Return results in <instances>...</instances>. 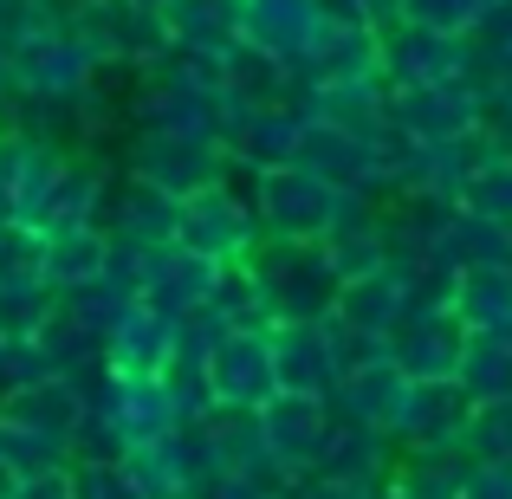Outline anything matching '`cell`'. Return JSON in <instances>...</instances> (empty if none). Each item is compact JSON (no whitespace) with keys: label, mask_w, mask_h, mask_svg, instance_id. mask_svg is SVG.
<instances>
[{"label":"cell","mask_w":512,"mask_h":499,"mask_svg":"<svg viewBox=\"0 0 512 499\" xmlns=\"http://www.w3.org/2000/svg\"><path fill=\"white\" fill-rule=\"evenodd\" d=\"M461 499H512V467L506 461H474L461 480Z\"/></svg>","instance_id":"cell-27"},{"label":"cell","mask_w":512,"mask_h":499,"mask_svg":"<svg viewBox=\"0 0 512 499\" xmlns=\"http://www.w3.org/2000/svg\"><path fill=\"white\" fill-rule=\"evenodd\" d=\"M454 318L467 337H512V266H474L454 286Z\"/></svg>","instance_id":"cell-16"},{"label":"cell","mask_w":512,"mask_h":499,"mask_svg":"<svg viewBox=\"0 0 512 499\" xmlns=\"http://www.w3.org/2000/svg\"><path fill=\"white\" fill-rule=\"evenodd\" d=\"M175 344H182V318L156 312L150 299H130L124 318L111 325V344H104V363L130 376H169Z\"/></svg>","instance_id":"cell-10"},{"label":"cell","mask_w":512,"mask_h":499,"mask_svg":"<svg viewBox=\"0 0 512 499\" xmlns=\"http://www.w3.org/2000/svg\"><path fill=\"white\" fill-rule=\"evenodd\" d=\"M487 143L512 156V104H500V111H487Z\"/></svg>","instance_id":"cell-30"},{"label":"cell","mask_w":512,"mask_h":499,"mask_svg":"<svg viewBox=\"0 0 512 499\" xmlns=\"http://www.w3.org/2000/svg\"><path fill=\"white\" fill-rule=\"evenodd\" d=\"M52 318H59V292H52L46 279H33V286H0V337H7V344L46 337Z\"/></svg>","instance_id":"cell-20"},{"label":"cell","mask_w":512,"mask_h":499,"mask_svg":"<svg viewBox=\"0 0 512 499\" xmlns=\"http://www.w3.org/2000/svg\"><path fill=\"white\" fill-rule=\"evenodd\" d=\"M0 357H7V337H0Z\"/></svg>","instance_id":"cell-32"},{"label":"cell","mask_w":512,"mask_h":499,"mask_svg":"<svg viewBox=\"0 0 512 499\" xmlns=\"http://www.w3.org/2000/svg\"><path fill=\"white\" fill-rule=\"evenodd\" d=\"M13 499H72V467H65V474H46V480H20Z\"/></svg>","instance_id":"cell-29"},{"label":"cell","mask_w":512,"mask_h":499,"mask_svg":"<svg viewBox=\"0 0 512 499\" xmlns=\"http://www.w3.org/2000/svg\"><path fill=\"white\" fill-rule=\"evenodd\" d=\"M201 312H208L227 337H234V331H273L279 325L273 299H266L260 273H253L247 260H240V266H221V279H214V292H208V305H201Z\"/></svg>","instance_id":"cell-18"},{"label":"cell","mask_w":512,"mask_h":499,"mask_svg":"<svg viewBox=\"0 0 512 499\" xmlns=\"http://www.w3.org/2000/svg\"><path fill=\"white\" fill-rule=\"evenodd\" d=\"M461 208L512 234V156L506 150L487 143V156L474 163V175H467V188H461Z\"/></svg>","instance_id":"cell-19"},{"label":"cell","mask_w":512,"mask_h":499,"mask_svg":"<svg viewBox=\"0 0 512 499\" xmlns=\"http://www.w3.org/2000/svg\"><path fill=\"white\" fill-rule=\"evenodd\" d=\"M266 337H273L279 389H286V396H325L331 402V389L344 383V370H338V350H331V337H325V318H318V325H273Z\"/></svg>","instance_id":"cell-11"},{"label":"cell","mask_w":512,"mask_h":499,"mask_svg":"<svg viewBox=\"0 0 512 499\" xmlns=\"http://www.w3.org/2000/svg\"><path fill=\"white\" fill-rule=\"evenodd\" d=\"M467 344L474 337L454 318V305H415L396 325V337H389V357L402 363L409 383H454L461 363H467Z\"/></svg>","instance_id":"cell-5"},{"label":"cell","mask_w":512,"mask_h":499,"mask_svg":"<svg viewBox=\"0 0 512 499\" xmlns=\"http://www.w3.org/2000/svg\"><path fill=\"white\" fill-rule=\"evenodd\" d=\"M111 240H130V247H175V227H182V201L156 195L150 182H124L111 201Z\"/></svg>","instance_id":"cell-15"},{"label":"cell","mask_w":512,"mask_h":499,"mask_svg":"<svg viewBox=\"0 0 512 499\" xmlns=\"http://www.w3.org/2000/svg\"><path fill=\"white\" fill-rule=\"evenodd\" d=\"M396 461H402V448H396L389 435L357 428V422H331L325 454H318V474H331V480H363V487H389Z\"/></svg>","instance_id":"cell-14"},{"label":"cell","mask_w":512,"mask_h":499,"mask_svg":"<svg viewBox=\"0 0 512 499\" xmlns=\"http://www.w3.org/2000/svg\"><path fill=\"white\" fill-rule=\"evenodd\" d=\"M0 428H20V435H46V441H65L78 448L91 428V389L78 376H52V383H33V389H7L0 396Z\"/></svg>","instance_id":"cell-8"},{"label":"cell","mask_w":512,"mask_h":499,"mask_svg":"<svg viewBox=\"0 0 512 499\" xmlns=\"http://www.w3.org/2000/svg\"><path fill=\"white\" fill-rule=\"evenodd\" d=\"M331 422H338V415H331L325 396H286V389H279V396L260 409L266 467H273L286 487H299L305 474H318V454H325Z\"/></svg>","instance_id":"cell-4"},{"label":"cell","mask_w":512,"mask_h":499,"mask_svg":"<svg viewBox=\"0 0 512 499\" xmlns=\"http://www.w3.org/2000/svg\"><path fill=\"white\" fill-rule=\"evenodd\" d=\"M467 428H474V396L461 383H415L396 422L402 454H467Z\"/></svg>","instance_id":"cell-6"},{"label":"cell","mask_w":512,"mask_h":499,"mask_svg":"<svg viewBox=\"0 0 512 499\" xmlns=\"http://www.w3.org/2000/svg\"><path fill=\"white\" fill-rule=\"evenodd\" d=\"M286 499H383V487H363V480H331V474H305Z\"/></svg>","instance_id":"cell-28"},{"label":"cell","mask_w":512,"mask_h":499,"mask_svg":"<svg viewBox=\"0 0 512 499\" xmlns=\"http://www.w3.org/2000/svg\"><path fill=\"white\" fill-rule=\"evenodd\" d=\"M214 279H221L214 260H201V253H188V247H156L150 253V279H143V299H150L156 312H169V318H195L201 305H208Z\"/></svg>","instance_id":"cell-13"},{"label":"cell","mask_w":512,"mask_h":499,"mask_svg":"<svg viewBox=\"0 0 512 499\" xmlns=\"http://www.w3.org/2000/svg\"><path fill=\"white\" fill-rule=\"evenodd\" d=\"M292 487L279 474H208L195 499H286Z\"/></svg>","instance_id":"cell-26"},{"label":"cell","mask_w":512,"mask_h":499,"mask_svg":"<svg viewBox=\"0 0 512 499\" xmlns=\"http://www.w3.org/2000/svg\"><path fill=\"white\" fill-rule=\"evenodd\" d=\"M318 253H325L338 292L344 286H363V279H376V273H389V266H396V227H389L383 214L363 208V214H350L338 234L318 240Z\"/></svg>","instance_id":"cell-12"},{"label":"cell","mask_w":512,"mask_h":499,"mask_svg":"<svg viewBox=\"0 0 512 499\" xmlns=\"http://www.w3.org/2000/svg\"><path fill=\"white\" fill-rule=\"evenodd\" d=\"M33 156H39V137H26V130H0V221H20Z\"/></svg>","instance_id":"cell-23"},{"label":"cell","mask_w":512,"mask_h":499,"mask_svg":"<svg viewBox=\"0 0 512 499\" xmlns=\"http://www.w3.org/2000/svg\"><path fill=\"white\" fill-rule=\"evenodd\" d=\"M253 208H260V227L266 240H286V247H318L325 234H338L350 214H363L357 195H344V188L318 182L312 169H266L253 175Z\"/></svg>","instance_id":"cell-1"},{"label":"cell","mask_w":512,"mask_h":499,"mask_svg":"<svg viewBox=\"0 0 512 499\" xmlns=\"http://www.w3.org/2000/svg\"><path fill=\"white\" fill-rule=\"evenodd\" d=\"M467 454H474V461H506V467H512V396L480 402V409H474V428H467Z\"/></svg>","instance_id":"cell-24"},{"label":"cell","mask_w":512,"mask_h":499,"mask_svg":"<svg viewBox=\"0 0 512 499\" xmlns=\"http://www.w3.org/2000/svg\"><path fill=\"white\" fill-rule=\"evenodd\" d=\"M409 376H402L396 357H376L363 370H350L338 389H331V415L338 422H357V428H376V435L396 441V422H402V402H409Z\"/></svg>","instance_id":"cell-9"},{"label":"cell","mask_w":512,"mask_h":499,"mask_svg":"<svg viewBox=\"0 0 512 499\" xmlns=\"http://www.w3.org/2000/svg\"><path fill=\"white\" fill-rule=\"evenodd\" d=\"M72 499H143L130 487L124 461H91V454H78L72 461Z\"/></svg>","instance_id":"cell-25"},{"label":"cell","mask_w":512,"mask_h":499,"mask_svg":"<svg viewBox=\"0 0 512 499\" xmlns=\"http://www.w3.org/2000/svg\"><path fill=\"white\" fill-rule=\"evenodd\" d=\"M454 383L474 396V409H480V402L512 396V337H474V344H467V363H461V376H454Z\"/></svg>","instance_id":"cell-21"},{"label":"cell","mask_w":512,"mask_h":499,"mask_svg":"<svg viewBox=\"0 0 512 499\" xmlns=\"http://www.w3.org/2000/svg\"><path fill=\"white\" fill-rule=\"evenodd\" d=\"M111 273V234L104 227H72V234H46V286L59 292H85Z\"/></svg>","instance_id":"cell-17"},{"label":"cell","mask_w":512,"mask_h":499,"mask_svg":"<svg viewBox=\"0 0 512 499\" xmlns=\"http://www.w3.org/2000/svg\"><path fill=\"white\" fill-rule=\"evenodd\" d=\"M130 182H150L169 201H195L227 182V150L195 130H137L130 143Z\"/></svg>","instance_id":"cell-2"},{"label":"cell","mask_w":512,"mask_h":499,"mask_svg":"<svg viewBox=\"0 0 512 499\" xmlns=\"http://www.w3.org/2000/svg\"><path fill=\"white\" fill-rule=\"evenodd\" d=\"M208 396L214 409H266L279 396L273 370V337L266 331H234L208 350Z\"/></svg>","instance_id":"cell-7"},{"label":"cell","mask_w":512,"mask_h":499,"mask_svg":"<svg viewBox=\"0 0 512 499\" xmlns=\"http://www.w3.org/2000/svg\"><path fill=\"white\" fill-rule=\"evenodd\" d=\"M46 279V234L33 221H0V286Z\"/></svg>","instance_id":"cell-22"},{"label":"cell","mask_w":512,"mask_h":499,"mask_svg":"<svg viewBox=\"0 0 512 499\" xmlns=\"http://www.w3.org/2000/svg\"><path fill=\"white\" fill-rule=\"evenodd\" d=\"M13 487H20V474L7 467V454H0V499H13Z\"/></svg>","instance_id":"cell-31"},{"label":"cell","mask_w":512,"mask_h":499,"mask_svg":"<svg viewBox=\"0 0 512 499\" xmlns=\"http://www.w3.org/2000/svg\"><path fill=\"white\" fill-rule=\"evenodd\" d=\"M175 247L201 253V260H214V266H240V260H253V253L266 247V227H260V208H253V195H240V188L214 182L208 195L182 201V227H175Z\"/></svg>","instance_id":"cell-3"}]
</instances>
